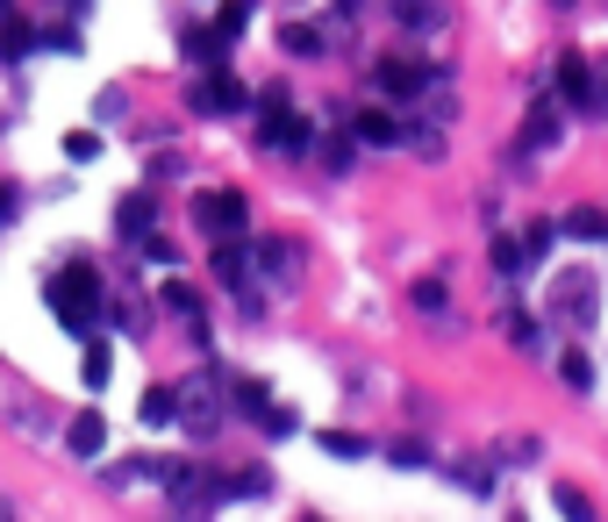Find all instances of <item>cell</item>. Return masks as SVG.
Returning <instances> with one entry per match:
<instances>
[{
	"instance_id": "cell-1",
	"label": "cell",
	"mask_w": 608,
	"mask_h": 522,
	"mask_svg": "<svg viewBox=\"0 0 608 522\" xmlns=\"http://www.w3.org/2000/svg\"><path fill=\"white\" fill-rule=\"evenodd\" d=\"M594 315H601V279H594V272H558L552 279V322H566V330H594Z\"/></svg>"
},
{
	"instance_id": "cell-2",
	"label": "cell",
	"mask_w": 608,
	"mask_h": 522,
	"mask_svg": "<svg viewBox=\"0 0 608 522\" xmlns=\"http://www.w3.org/2000/svg\"><path fill=\"white\" fill-rule=\"evenodd\" d=\"M173 408H179V430H193V436H215L223 430V386L201 372V380H187V386H173Z\"/></svg>"
},
{
	"instance_id": "cell-3",
	"label": "cell",
	"mask_w": 608,
	"mask_h": 522,
	"mask_svg": "<svg viewBox=\"0 0 608 522\" xmlns=\"http://www.w3.org/2000/svg\"><path fill=\"white\" fill-rule=\"evenodd\" d=\"M51 308L65 315L79 336H87V330H93V315H101V279H93L87 265H79V272H65V279L51 287Z\"/></svg>"
},
{
	"instance_id": "cell-4",
	"label": "cell",
	"mask_w": 608,
	"mask_h": 522,
	"mask_svg": "<svg viewBox=\"0 0 608 522\" xmlns=\"http://www.w3.org/2000/svg\"><path fill=\"white\" fill-rule=\"evenodd\" d=\"M380 93L401 107H416L422 93H430V65L422 58H380Z\"/></svg>"
},
{
	"instance_id": "cell-5",
	"label": "cell",
	"mask_w": 608,
	"mask_h": 522,
	"mask_svg": "<svg viewBox=\"0 0 608 522\" xmlns=\"http://www.w3.org/2000/svg\"><path fill=\"white\" fill-rule=\"evenodd\" d=\"M193 222L208 229V237H243V193H201L193 201Z\"/></svg>"
},
{
	"instance_id": "cell-6",
	"label": "cell",
	"mask_w": 608,
	"mask_h": 522,
	"mask_svg": "<svg viewBox=\"0 0 608 522\" xmlns=\"http://www.w3.org/2000/svg\"><path fill=\"white\" fill-rule=\"evenodd\" d=\"M558 107H580V115H594V65L580 51L558 58Z\"/></svg>"
},
{
	"instance_id": "cell-7",
	"label": "cell",
	"mask_w": 608,
	"mask_h": 522,
	"mask_svg": "<svg viewBox=\"0 0 608 522\" xmlns=\"http://www.w3.org/2000/svg\"><path fill=\"white\" fill-rule=\"evenodd\" d=\"M243 101H251V93H243V79H229V72H215V65H208V79L193 87V107H201V115H237Z\"/></svg>"
},
{
	"instance_id": "cell-8",
	"label": "cell",
	"mask_w": 608,
	"mask_h": 522,
	"mask_svg": "<svg viewBox=\"0 0 608 522\" xmlns=\"http://www.w3.org/2000/svg\"><path fill=\"white\" fill-rule=\"evenodd\" d=\"M265 143H273V151H308V123H301L294 107L265 101Z\"/></svg>"
},
{
	"instance_id": "cell-9",
	"label": "cell",
	"mask_w": 608,
	"mask_h": 522,
	"mask_svg": "<svg viewBox=\"0 0 608 522\" xmlns=\"http://www.w3.org/2000/svg\"><path fill=\"white\" fill-rule=\"evenodd\" d=\"M258 272L273 279V287H294V279H301V251L273 237V244H258Z\"/></svg>"
},
{
	"instance_id": "cell-10",
	"label": "cell",
	"mask_w": 608,
	"mask_h": 522,
	"mask_svg": "<svg viewBox=\"0 0 608 522\" xmlns=\"http://www.w3.org/2000/svg\"><path fill=\"white\" fill-rule=\"evenodd\" d=\"M65 444H72V458H101V444H107V422L93 416V408H79V416H72V430H65Z\"/></svg>"
},
{
	"instance_id": "cell-11",
	"label": "cell",
	"mask_w": 608,
	"mask_h": 522,
	"mask_svg": "<svg viewBox=\"0 0 608 522\" xmlns=\"http://www.w3.org/2000/svg\"><path fill=\"white\" fill-rule=\"evenodd\" d=\"M552 143H558V101H537L522 123V151H552Z\"/></svg>"
},
{
	"instance_id": "cell-12",
	"label": "cell",
	"mask_w": 608,
	"mask_h": 522,
	"mask_svg": "<svg viewBox=\"0 0 608 522\" xmlns=\"http://www.w3.org/2000/svg\"><path fill=\"white\" fill-rule=\"evenodd\" d=\"M358 137H365V143H408V123H394V115H380V107H365V115H358Z\"/></svg>"
},
{
	"instance_id": "cell-13",
	"label": "cell",
	"mask_w": 608,
	"mask_h": 522,
	"mask_svg": "<svg viewBox=\"0 0 608 522\" xmlns=\"http://www.w3.org/2000/svg\"><path fill=\"white\" fill-rule=\"evenodd\" d=\"M566 237H580V244H608V215L601 208H573V215H566Z\"/></svg>"
},
{
	"instance_id": "cell-14",
	"label": "cell",
	"mask_w": 608,
	"mask_h": 522,
	"mask_svg": "<svg viewBox=\"0 0 608 522\" xmlns=\"http://www.w3.org/2000/svg\"><path fill=\"white\" fill-rule=\"evenodd\" d=\"M122 237H151V193H129V201H122Z\"/></svg>"
},
{
	"instance_id": "cell-15",
	"label": "cell",
	"mask_w": 608,
	"mask_h": 522,
	"mask_svg": "<svg viewBox=\"0 0 608 522\" xmlns=\"http://www.w3.org/2000/svg\"><path fill=\"white\" fill-rule=\"evenodd\" d=\"M243 29H251V0H229L223 15H215V36H223V51H229V43H237Z\"/></svg>"
},
{
	"instance_id": "cell-16",
	"label": "cell",
	"mask_w": 608,
	"mask_h": 522,
	"mask_svg": "<svg viewBox=\"0 0 608 522\" xmlns=\"http://www.w3.org/2000/svg\"><path fill=\"white\" fill-rule=\"evenodd\" d=\"M173 386H151V394H143V422H151V430H173Z\"/></svg>"
},
{
	"instance_id": "cell-17",
	"label": "cell",
	"mask_w": 608,
	"mask_h": 522,
	"mask_svg": "<svg viewBox=\"0 0 608 522\" xmlns=\"http://www.w3.org/2000/svg\"><path fill=\"white\" fill-rule=\"evenodd\" d=\"M187 58L193 65H223V36L215 29H187Z\"/></svg>"
},
{
	"instance_id": "cell-18",
	"label": "cell",
	"mask_w": 608,
	"mask_h": 522,
	"mask_svg": "<svg viewBox=\"0 0 608 522\" xmlns=\"http://www.w3.org/2000/svg\"><path fill=\"white\" fill-rule=\"evenodd\" d=\"M558 372H566V386H573V394H587V386H594V358H587V351H566V358H558Z\"/></svg>"
},
{
	"instance_id": "cell-19",
	"label": "cell",
	"mask_w": 608,
	"mask_h": 522,
	"mask_svg": "<svg viewBox=\"0 0 608 522\" xmlns=\"http://www.w3.org/2000/svg\"><path fill=\"white\" fill-rule=\"evenodd\" d=\"M215 279H223L229 294H237L243 279H251V258H243V251H215Z\"/></svg>"
},
{
	"instance_id": "cell-20",
	"label": "cell",
	"mask_w": 608,
	"mask_h": 522,
	"mask_svg": "<svg viewBox=\"0 0 608 522\" xmlns=\"http://www.w3.org/2000/svg\"><path fill=\"white\" fill-rule=\"evenodd\" d=\"M279 43H287L294 58H322V43H315V29H308V22H287V29H279Z\"/></svg>"
},
{
	"instance_id": "cell-21",
	"label": "cell",
	"mask_w": 608,
	"mask_h": 522,
	"mask_svg": "<svg viewBox=\"0 0 608 522\" xmlns=\"http://www.w3.org/2000/svg\"><path fill=\"white\" fill-rule=\"evenodd\" d=\"M508 344L516 351H544V322L537 315H516V322H508Z\"/></svg>"
},
{
	"instance_id": "cell-22",
	"label": "cell",
	"mask_w": 608,
	"mask_h": 522,
	"mask_svg": "<svg viewBox=\"0 0 608 522\" xmlns=\"http://www.w3.org/2000/svg\"><path fill=\"white\" fill-rule=\"evenodd\" d=\"M107 366H115L107 344H87V366H79V372H87V386H107Z\"/></svg>"
},
{
	"instance_id": "cell-23",
	"label": "cell",
	"mask_w": 608,
	"mask_h": 522,
	"mask_svg": "<svg viewBox=\"0 0 608 522\" xmlns=\"http://www.w3.org/2000/svg\"><path fill=\"white\" fill-rule=\"evenodd\" d=\"M516 265H522V244L516 237H494V272H516Z\"/></svg>"
},
{
	"instance_id": "cell-24",
	"label": "cell",
	"mask_w": 608,
	"mask_h": 522,
	"mask_svg": "<svg viewBox=\"0 0 608 522\" xmlns=\"http://www.w3.org/2000/svg\"><path fill=\"white\" fill-rule=\"evenodd\" d=\"M165 308H173V315H187V322H193V315H201V301H193V287H165Z\"/></svg>"
},
{
	"instance_id": "cell-25",
	"label": "cell",
	"mask_w": 608,
	"mask_h": 522,
	"mask_svg": "<svg viewBox=\"0 0 608 522\" xmlns=\"http://www.w3.org/2000/svg\"><path fill=\"white\" fill-rule=\"evenodd\" d=\"M558 515H573V522H587V515H594V508H587V501H580V494H573V487H558Z\"/></svg>"
},
{
	"instance_id": "cell-26",
	"label": "cell",
	"mask_w": 608,
	"mask_h": 522,
	"mask_svg": "<svg viewBox=\"0 0 608 522\" xmlns=\"http://www.w3.org/2000/svg\"><path fill=\"white\" fill-rule=\"evenodd\" d=\"M322 157H330V173H344V165H351V137H330V143H322Z\"/></svg>"
},
{
	"instance_id": "cell-27",
	"label": "cell",
	"mask_w": 608,
	"mask_h": 522,
	"mask_svg": "<svg viewBox=\"0 0 608 522\" xmlns=\"http://www.w3.org/2000/svg\"><path fill=\"white\" fill-rule=\"evenodd\" d=\"M416 308H430V315L444 308V287H436V279H422V287H416Z\"/></svg>"
},
{
	"instance_id": "cell-28",
	"label": "cell",
	"mask_w": 608,
	"mask_h": 522,
	"mask_svg": "<svg viewBox=\"0 0 608 522\" xmlns=\"http://www.w3.org/2000/svg\"><path fill=\"white\" fill-rule=\"evenodd\" d=\"M65 151H72V157H93V151H101V137H93V129H79V137H65Z\"/></svg>"
},
{
	"instance_id": "cell-29",
	"label": "cell",
	"mask_w": 608,
	"mask_h": 522,
	"mask_svg": "<svg viewBox=\"0 0 608 522\" xmlns=\"http://www.w3.org/2000/svg\"><path fill=\"white\" fill-rule=\"evenodd\" d=\"M0 222H15V187L0 179Z\"/></svg>"
}]
</instances>
